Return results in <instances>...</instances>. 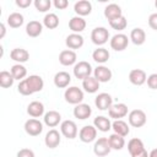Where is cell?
I'll return each mask as SVG.
<instances>
[{
	"instance_id": "24",
	"label": "cell",
	"mask_w": 157,
	"mask_h": 157,
	"mask_svg": "<svg viewBox=\"0 0 157 157\" xmlns=\"http://www.w3.org/2000/svg\"><path fill=\"white\" fill-rule=\"evenodd\" d=\"M42 31H43V25L39 21H29L26 26V33L32 38L38 37L42 33Z\"/></svg>"
},
{
	"instance_id": "19",
	"label": "cell",
	"mask_w": 157,
	"mask_h": 157,
	"mask_svg": "<svg viewBox=\"0 0 157 157\" xmlns=\"http://www.w3.org/2000/svg\"><path fill=\"white\" fill-rule=\"evenodd\" d=\"M93 74H94V77L99 82H108L112 78V71H110V69H108L107 66H103V65L97 66L94 69Z\"/></svg>"
},
{
	"instance_id": "16",
	"label": "cell",
	"mask_w": 157,
	"mask_h": 157,
	"mask_svg": "<svg viewBox=\"0 0 157 157\" xmlns=\"http://www.w3.org/2000/svg\"><path fill=\"white\" fill-rule=\"evenodd\" d=\"M74 10H75V12H76L80 17L87 16V15H90L91 11H92V4H91L88 0H80V1L75 2Z\"/></svg>"
},
{
	"instance_id": "22",
	"label": "cell",
	"mask_w": 157,
	"mask_h": 157,
	"mask_svg": "<svg viewBox=\"0 0 157 157\" xmlns=\"http://www.w3.org/2000/svg\"><path fill=\"white\" fill-rule=\"evenodd\" d=\"M27 113L32 117V118H39L44 114V105L42 102L39 101H33L28 104L27 107Z\"/></svg>"
},
{
	"instance_id": "30",
	"label": "cell",
	"mask_w": 157,
	"mask_h": 157,
	"mask_svg": "<svg viewBox=\"0 0 157 157\" xmlns=\"http://www.w3.org/2000/svg\"><path fill=\"white\" fill-rule=\"evenodd\" d=\"M93 125L96 126V129H98L102 132H107V131H109L112 129V123L109 121V119L105 118V117H102V115L94 118Z\"/></svg>"
},
{
	"instance_id": "3",
	"label": "cell",
	"mask_w": 157,
	"mask_h": 157,
	"mask_svg": "<svg viewBox=\"0 0 157 157\" xmlns=\"http://www.w3.org/2000/svg\"><path fill=\"white\" fill-rule=\"evenodd\" d=\"M128 118H129V124L131 126H134V128H141V126H144L146 124V120H147L145 112L141 110V109H134V110H131L129 113V117Z\"/></svg>"
},
{
	"instance_id": "25",
	"label": "cell",
	"mask_w": 157,
	"mask_h": 157,
	"mask_svg": "<svg viewBox=\"0 0 157 157\" xmlns=\"http://www.w3.org/2000/svg\"><path fill=\"white\" fill-rule=\"evenodd\" d=\"M10 56H11L12 60L17 61L18 64H22V63H26V61L29 59V53H28L26 49H22V48H15V49L11 50Z\"/></svg>"
},
{
	"instance_id": "44",
	"label": "cell",
	"mask_w": 157,
	"mask_h": 157,
	"mask_svg": "<svg viewBox=\"0 0 157 157\" xmlns=\"http://www.w3.org/2000/svg\"><path fill=\"white\" fill-rule=\"evenodd\" d=\"M53 4H54V6H55L56 9H59V10H64V9H66L67 5H69L67 0H54Z\"/></svg>"
},
{
	"instance_id": "1",
	"label": "cell",
	"mask_w": 157,
	"mask_h": 157,
	"mask_svg": "<svg viewBox=\"0 0 157 157\" xmlns=\"http://www.w3.org/2000/svg\"><path fill=\"white\" fill-rule=\"evenodd\" d=\"M64 97H65V101L67 103L77 105L83 101V92H82L81 88H78L76 86H72V87L66 88V91L64 93Z\"/></svg>"
},
{
	"instance_id": "11",
	"label": "cell",
	"mask_w": 157,
	"mask_h": 157,
	"mask_svg": "<svg viewBox=\"0 0 157 157\" xmlns=\"http://www.w3.org/2000/svg\"><path fill=\"white\" fill-rule=\"evenodd\" d=\"M108 113H109V117L118 120L120 118H124L125 115H128V105L124 104V103H117V104H113L109 109H108Z\"/></svg>"
},
{
	"instance_id": "34",
	"label": "cell",
	"mask_w": 157,
	"mask_h": 157,
	"mask_svg": "<svg viewBox=\"0 0 157 157\" xmlns=\"http://www.w3.org/2000/svg\"><path fill=\"white\" fill-rule=\"evenodd\" d=\"M108 141H109V145H110L112 150H121L124 147V145H125L124 137L118 135V134H112L108 137Z\"/></svg>"
},
{
	"instance_id": "45",
	"label": "cell",
	"mask_w": 157,
	"mask_h": 157,
	"mask_svg": "<svg viewBox=\"0 0 157 157\" xmlns=\"http://www.w3.org/2000/svg\"><path fill=\"white\" fill-rule=\"evenodd\" d=\"M32 4V1L31 0H16V5L17 6H20V7H28L29 5Z\"/></svg>"
},
{
	"instance_id": "39",
	"label": "cell",
	"mask_w": 157,
	"mask_h": 157,
	"mask_svg": "<svg viewBox=\"0 0 157 157\" xmlns=\"http://www.w3.org/2000/svg\"><path fill=\"white\" fill-rule=\"evenodd\" d=\"M34 6L39 12H45L50 9L52 1L50 0H34Z\"/></svg>"
},
{
	"instance_id": "7",
	"label": "cell",
	"mask_w": 157,
	"mask_h": 157,
	"mask_svg": "<svg viewBox=\"0 0 157 157\" xmlns=\"http://www.w3.org/2000/svg\"><path fill=\"white\" fill-rule=\"evenodd\" d=\"M60 131L66 139H75L77 136V125L72 120H64L60 125Z\"/></svg>"
},
{
	"instance_id": "31",
	"label": "cell",
	"mask_w": 157,
	"mask_h": 157,
	"mask_svg": "<svg viewBox=\"0 0 157 157\" xmlns=\"http://www.w3.org/2000/svg\"><path fill=\"white\" fill-rule=\"evenodd\" d=\"M142 150H145V146H144V142L142 140L135 137V139H131L129 142H128V151L131 156L134 155H137L139 152H141Z\"/></svg>"
},
{
	"instance_id": "9",
	"label": "cell",
	"mask_w": 157,
	"mask_h": 157,
	"mask_svg": "<svg viewBox=\"0 0 157 157\" xmlns=\"http://www.w3.org/2000/svg\"><path fill=\"white\" fill-rule=\"evenodd\" d=\"M25 131L29 136H38L43 131V124L38 119H28L25 123Z\"/></svg>"
},
{
	"instance_id": "4",
	"label": "cell",
	"mask_w": 157,
	"mask_h": 157,
	"mask_svg": "<svg viewBox=\"0 0 157 157\" xmlns=\"http://www.w3.org/2000/svg\"><path fill=\"white\" fill-rule=\"evenodd\" d=\"M91 39L96 45H103L109 39V32L104 27H96L91 33Z\"/></svg>"
},
{
	"instance_id": "46",
	"label": "cell",
	"mask_w": 157,
	"mask_h": 157,
	"mask_svg": "<svg viewBox=\"0 0 157 157\" xmlns=\"http://www.w3.org/2000/svg\"><path fill=\"white\" fill-rule=\"evenodd\" d=\"M131 157H148V153H147L146 150H142L141 152H139L137 155H134V156H131Z\"/></svg>"
},
{
	"instance_id": "37",
	"label": "cell",
	"mask_w": 157,
	"mask_h": 157,
	"mask_svg": "<svg viewBox=\"0 0 157 157\" xmlns=\"http://www.w3.org/2000/svg\"><path fill=\"white\" fill-rule=\"evenodd\" d=\"M13 81H15V78H13V76H12L11 72L5 71V70L0 72V86H1L2 88H9V87H11V86L13 85Z\"/></svg>"
},
{
	"instance_id": "29",
	"label": "cell",
	"mask_w": 157,
	"mask_h": 157,
	"mask_svg": "<svg viewBox=\"0 0 157 157\" xmlns=\"http://www.w3.org/2000/svg\"><path fill=\"white\" fill-rule=\"evenodd\" d=\"M130 39H131V42H132L135 45H141V44H144L145 40H146V33H145V31H144L142 28L136 27V28H134V29L131 31V33H130Z\"/></svg>"
},
{
	"instance_id": "14",
	"label": "cell",
	"mask_w": 157,
	"mask_h": 157,
	"mask_svg": "<svg viewBox=\"0 0 157 157\" xmlns=\"http://www.w3.org/2000/svg\"><path fill=\"white\" fill-rule=\"evenodd\" d=\"M65 44L69 49H80L83 45V37L78 33H71L66 37Z\"/></svg>"
},
{
	"instance_id": "36",
	"label": "cell",
	"mask_w": 157,
	"mask_h": 157,
	"mask_svg": "<svg viewBox=\"0 0 157 157\" xmlns=\"http://www.w3.org/2000/svg\"><path fill=\"white\" fill-rule=\"evenodd\" d=\"M43 25L49 29H54L59 26V17L55 13H47L43 18Z\"/></svg>"
},
{
	"instance_id": "38",
	"label": "cell",
	"mask_w": 157,
	"mask_h": 157,
	"mask_svg": "<svg viewBox=\"0 0 157 157\" xmlns=\"http://www.w3.org/2000/svg\"><path fill=\"white\" fill-rule=\"evenodd\" d=\"M109 25H110V27L113 29L123 31V29H125V27L128 25V21H126V18L124 16H121V17H118V18H115L113 21H109Z\"/></svg>"
},
{
	"instance_id": "10",
	"label": "cell",
	"mask_w": 157,
	"mask_h": 157,
	"mask_svg": "<svg viewBox=\"0 0 157 157\" xmlns=\"http://www.w3.org/2000/svg\"><path fill=\"white\" fill-rule=\"evenodd\" d=\"M94 104L99 110H107L113 105V98H112V96L109 93L102 92L96 97Z\"/></svg>"
},
{
	"instance_id": "8",
	"label": "cell",
	"mask_w": 157,
	"mask_h": 157,
	"mask_svg": "<svg viewBox=\"0 0 157 157\" xmlns=\"http://www.w3.org/2000/svg\"><path fill=\"white\" fill-rule=\"evenodd\" d=\"M78 137L82 142H92L96 140L97 137V129L96 126H92V125H86L83 126L80 131H78Z\"/></svg>"
},
{
	"instance_id": "40",
	"label": "cell",
	"mask_w": 157,
	"mask_h": 157,
	"mask_svg": "<svg viewBox=\"0 0 157 157\" xmlns=\"http://www.w3.org/2000/svg\"><path fill=\"white\" fill-rule=\"evenodd\" d=\"M17 91H18L21 94H23V96H31V94L33 93V92L31 91V88H29V86H28L26 78L22 80V81H20V83H18V86H17Z\"/></svg>"
},
{
	"instance_id": "21",
	"label": "cell",
	"mask_w": 157,
	"mask_h": 157,
	"mask_svg": "<svg viewBox=\"0 0 157 157\" xmlns=\"http://www.w3.org/2000/svg\"><path fill=\"white\" fill-rule=\"evenodd\" d=\"M26 81H27V83H28V86H29V88H31V91L33 93L42 91L43 87H44V81L38 75H31V76H28L26 78Z\"/></svg>"
},
{
	"instance_id": "32",
	"label": "cell",
	"mask_w": 157,
	"mask_h": 157,
	"mask_svg": "<svg viewBox=\"0 0 157 157\" xmlns=\"http://www.w3.org/2000/svg\"><path fill=\"white\" fill-rule=\"evenodd\" d=\"M23 22H25V18L20 12H12L7 16V25L11 28H18L23 25Z\"/></svg>"
},
{
	"instance_id": "18",
	"label": "cell",
	"mask_w": 157,
	"mask_h": 157,
	"mask_svg": "<svg viewBox=\"0 0 157 157\" xmlns=\"http://www.w3.org/2000/svg\"><path fill=\"white\" fill-rule=\"evenodd\" d=\"M92 114V109L88 104L86 103H80L77 104L75 108H74V115L75 118L77 119H81V120H85L87 118H90V115Z\"/></svg>"
},
{
	"instance_id": "2",
	"label": "cell",
	"mask_w": 157,
	"mask_h": 157,
	"mask_svg": "<svg viewBox=\"0 0 157 157\" xmlns=\"http://www.w3.org/2000/svg\"><path fill=\"white\" fill-rule=\"evenodd\" d=\"M92 74V66L87 61H78L74 66V75L78 80H85Z\"/></svg>"
},
{
	"instance_id": "48",
	"label": "cell",
	"mask_w": 157,
	"mask_h": 157,
	"mask_svg": "<svg viewBox=\"0 0 157 157\" xmlns=\"http://www.w3.org/2000/svg\"><path fill=\"white\" fill-rule=\"evenodd\" d=\"M148 157H157V148H153V150L150 152Z\"/></svg>"
},
{
	"instance_id": "43",
	"label": "cell",
	"mask_w": 157,
	"mask_h": 157,
	"mask_svg": "<svg viewBox=\"0 0 157 157\" xmlns=\"http://www.w3.org/2000/svg\"><path fill=\"white\" fill-rule=\"evenodd\" d=\"M148 26H150L152 29L157 31V12L150 15V17H148Z\"/></svg>"
},
{
	"instance_id": "27",
	"label": "cell",
	"mask_w": 157,
	"mask_h": 157,
	"mask_svg": "<svg viewBox=\"0 0 157 157\" xmlns=\"http://www.w3.org/2000/svg\"><path fill=\"white\" fill-rule=\"evenodd\" d=\"M69 28L74 33H80L86 28V21L80 16H75L69 21Z\"/></svg>"
},
{
	"instance_id": "6",
	"label": "cell",
	"mask_w": 157,
	"mask_h": 157,
	"mask_svg": "<svg viewBox=\"0 0 157 157\" xmlns=\"http://www.w3.org/2000/svg\"><path fill=\"white\" fill-rule=\"evenodd\" d=\"M128 44H129L128 36H125L123 33H117L110 39V47H112V49H114L117 52H121V50L126 49Z\"/></svg>"
},
{
	"instance_id": "20",
	"label": "cell",
	"mask_w": 157,
	"mask_h": 157,
	"mask_svg": "<svg viewBox=\"0 0 157 157\" xmlns=\"http://www.w3.org/2000/svg\"><path fill=\"white\" fill-rule=\"evenodd\" d=\"M71 82V76L66 71H59L54 76V85L59 88H65Z\"/></svg>"
},
{
	"instance_id": "12",
	"label": "cell",
	"mask_w": 157,
	"mask_h": 157,
	"mask_svg": "<svg viewBox=\"0 0 157 157\" xmlns=\"http://www.w3.org/2000/svg\"><path fill=\"white\" fill-rule=\"evenodd\" d=\"M60 141H61L60 134H59V131L55 130V129L49 130V131L47 132L45 137H44V144H45V146L49 147V148H55V147H58L59 144H60Z\"/></svg>"
},
{
	"instance_id": "28",
	"label": "cell",
	"mask_w": 157,
	"mask_h": 157,
	"mask_svg": "<svg viewBox=\"0 0 157 157\" xmlns=\"http://www.w3.org/2000/svg\"><path fill=\"white\" fill-rule=\"evenodd\" d=\"M99 81L93 76H90V77H87V78H85L83 81H82V87H83V90L86 91V92H88V93H94V92H97L98 91V88H99Z\"/></svg>"
},
{
	"instance_id": "47",
	"label": "cell",
	"mask_w": 157,
	"mask_h": 157,
	"mask_svg": "<svg viewBox=\"0 0 157 157\" xmlns=\"http://www.w3.org/2000/svg\"><path fill=\"white\" fill-rule=\"evenodd\" d=\"M0 28H1V34H0V38H2V37L5 36V31H6V29H5V25H4V23H1V25H0Z\"/></svg>"
},
{
	"instance_id": "41",
	"label": "cell",
	"mask_w": 157,
	"mask_h": 157,
	"mask_svg": "<svg viewBox=\"0 0 157 157\" xmlns=\"http://www.w3.org/2000/svg\"><path fill=\"white\" fill-rule=\"evenodd\" d=\"M147 86L151 90H157V74H151L147 77Z\"/></svg>"
},
{
	"instance_id": "5",
	"label": "cell",
	"mask_w": 157,
	"mask_h": 157,
	"mask_svg": "<svg viewBox=\"0 0 157 157\" xmlns=\"http://www.w3.org/2000/svg\"><path fill=\"white\" fill-rule=\"evenodd\" d=\"M110 145H109V141L107 137H99L96 142H94V146H93V152L96 156L98 157H104L107 156L109 152H110Z\"/></svg>"
},
{
	"instance_id": "13",
	"label": "cell",
	"mask_w": 157,
	"mask_h": 157,
	"mask_svg": "<svg viewBox=\"0 0 157 157\" xmlns=\"http://www.w3.org/2000/svg\"><path fill=\"white\" fill-rule=\"evenodd\" d=\"M129 81L135 86H141L147 81L146 72L141 69H134L129 74Z\"/></svg>"
},
{
	"instance_id": "49",
	"label": "cell",
	"mask_w": 157,
	"mask_h": 157,
	"mask_svg": "<svg viewBox=\"0 0 157 157\" xmlns=\"http://www.w3.org/2000/svg\"><path fill=\"white\" fill-rule=\"evenodd\" d=\"M155 6H156V9H157V0H156V2H155Z\"/></svg>"
},
{
	"instance_id": "33",
	"label": "cell",
	"mask_w": 157,
	"mask_h": 157,
	"mask_svg": "<svg viewBox=\"0 0 157 157\" xmlns=\"http://www.w3.org/2000/svg\"><path fill=\"white\" fill-rule=\"evenodd\" d=\"M92 58L96 63L98 64H104L108 61L109 59V52L105 48H97L93 53H92Z\"/></svg>"
},
{
	"instance_id": "23",
	"label": "cell",
	"mask_w": 157,
	"mask_h": 157,
	"mask_svg": "<svg viewBox=\"0 0 157 157\" xmlns=\"http://www.w3.org/2000/svg\"><path fill=\"white\" fill-rule=\"evenodd\" d=\"M44 124L47 125V126H49V128H54V126H56L59 123H60V120H61V115H60V113L59 112H56V110H49V112H47L45 114H44Z\"/></svg>"
},
{
	"instance_id": "35",
	"label": "cell",
	"mask_w": 157,
	"mask_h": 157,
	"mask_svg": "<svg viewBox=\"0 0 157 157\" xmlns=\"http://www.w3.org/2000/svg\"><path fill=\"white\" fill-rule=\"evenodd\" d=\"M10 72L12 74V76H13V78L15 80H25V77H26V75H27V69L22 65V64H15L12 67H11V70H10Z\"/></svg>"
},
{
	"instance_id": "17",
	"label": "cell",
	"mask_w": 157,
	"mask_h": 157,
	"mask_svg": "<svg viewBox=\"0 0 157 157\" xmlns=\"http://www.w3.org/2000/svg\"><path fill=\"white\" fill-rule=\"evenodd\" d=\"M104 16L108 21H113L118 17H121L123 16V12H121V9L119 5L117 4H109L105 6L104 9Z\"/></svg>"
},
{
	"instance_id": "15",
	"label": "cell",
	"mask_w": 157,
	"mask_h": 157,
	"mask_svg": "<svg viewBox=\"0 0 157 157\" xmlns=\"http://www.w3.org/2000/svg\"><path fill=\"white\" fill-rule=\"evenodd\" d=\"M76 59H77V55L74 50L71 49H67V50H63L60 54H59V61L61 65L64 66H70V65H74L76 63Z\"/></svg>"
},
{
	"instance_id": "42",
	"label": "cell",
	"mask_w": 157,
	"mask_h": 157,
	"mask_svg": "<svg viewBox=\"0 0 157 157\" xmlns=\"http://www.w3.org/2000/svg\"><path fill=\"white\" fill-rule=\"evenodd\" d=\"M16 157H36V156H34V152L31 148H21L17 152Z\"/></svg>"
},
{
	"instance_id": "26",
	"label": "cell",
	"mask_w": 157,
	"mask_h": 157,
	"mask_svg": "<svg viewBox=\"0 0 157 157\" xmlns=\"http://www.w3.org/2000/svg\"><path fill=\"white\" fill-rule=\"evenodd\" d=\"M112 129L114 130V134H118L123 137H125L129 132H130V129L128 126V124L121 120V119H118V120H114L112 123Z\"/></svg>"
}]
</instances>
